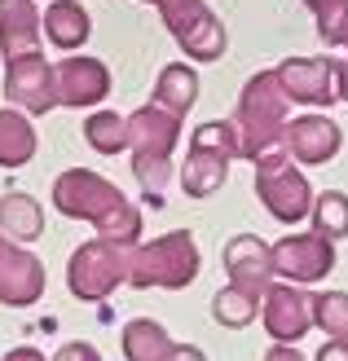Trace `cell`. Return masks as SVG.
Segmentation results:
<instances>
[{
	"label": "cell",
	"instance_id": "obj_6",
	"mask_svg": "<svg viewBox=\"0 0 348 361\" xmlns=\"http://www.w3.org/2000/svg\"><path fill=\"white\" fill-rule=\"evenodd\" d=\"M137 243H115V238H88L76 247V256L66 260V286L71 295L84 304H102L111 300L119 286L128 282V256Z\"/></svg>",
	"mask_w": 348,
	"mask_h": 361
},
{
	"label": "cell",
	"instance_id": "obj_19",
	"mask_svg": "<svg viewBox=\"0 0 348 361\" xmlns=\"http://www.w3.org/2000/svg\"><path fill=\"white\" fill-rule=\"evenodd\" d=\"M35 123L18 106H0V168H23L35 159Z\"/></svg>",
	"mask_w": 348,
	"mask_h": 361
},
{
	"label": "cell",
	"instance_id": "obj_36",
	"mask_svg": "<svg viewBox=\"0 0 348 361\" xmlns=\"http://www.w3.org/2000/svg\"><path fill=\"white\" fill-rule=\"evenodd\" d=\"M145 5H155V0H145Z\"/></svg>",
	"mask_w": 348,
	"mask_h": 361
},
{
	"label": "cell",
	"instance_id": "obj_35",
	"mask_svg": "<svg viewBox=\"0 0 348 361\" xmlns=\"http://www.w3.org/2000/svg\"><path fill=\"white\" fill-rule=\"evenodd\" d=\"M340 49H344V58H348V40H344V44H340Z\"/></svg>",
	"mask_w": 348,
	"mask_h": 361
},
{
	"label": "cell",
	"instance_id": "obj_24",
	"mask_svg": "<svg viewBox=\"0 0 348 361\" xmlns=\"http://www.w3.org/2000/svg\"><path fill=\"white\" fill-rule=\"evenodd\" d=\"M84 141L97 154H124L128 150V115L119 111H93L84 119Z\"/></svg>",
	"mask_w": 348,
	"mask_h": 361
},
{
	"label": "cell",
	"instance_id": "obj_16",
	"mask_svg": "<svg viewBox=\"0 0 348 361\" xmlns=\"http://www.w3.org/2000/svg\"><path fill=\"white\" fill-rule=\"evenodd\" d=\"M225 274L234 286L265 295V286L273 282V247L265 238H256V233H234L225 243Z\"/></svg>",
	"mask_w": 348,
	"mask_h": 361
},
{
	"label": "cell",
	"instance_id": "obj_33",
	"mask_svg": "<svg viewBox=\"0 0 348 361\" xmlns=\"http://www.w3.org/2000/svg\"><path fill=\"white\" fill-rule=\"evenodd\" d=\"M5 361H49V357H44L40 348H27V344H23V348H13V353H5Z\"/></svg>",
	"mask_w": 348,
	"mask_h": 361
},
{
	"label": "cell",
	"instance_id": "obj_11",
	"mask_svg": "<svg viewBox=\"0 0 348 361\" xmlns=\"http://www.w3.org/2000/svg\"><path fill=\"white\" fill-rule=\"evenodd\" d=\"M260 322L273 335V344H300L313 331V295L296 282H269L260 295Z\"/></svg>",
	"mask_w": 348,
	"mask_h": 361
},
{
	"label": "cell",
	"instance_id": "obj_32",
	"mask_svg": "<svg viewBox=\"0 0 348 361\" xmlns=\"http://www.w3.org/2000/svg\"><path fill=\"white\" fill-rule=\"evenodd\" d=\"M335 97L348 102V58H335Z\"/></svg>",
	"mask_w": 348,
	"mask_h": 361
},
{
	"label": "cell",
	"instance_id": "obj_31",
	"mask_svg": "<svg viewBox=\"0 0 348 361\" xmlns=\"http://www.w3.org/2000/svg\"><path fill=\"white\" fill-rule=\"evenodd\" d=\"M163 361H208V357H203V348H194V344H176Z\"/></svg>",
	"mask_w": 348,
	"mask_h": 361
},
{
	"label": "cell",
	"instance_id": "obj_34",
	"mask_svg": "<svg viewBox=\"0 0 348 361\" xmlns=\"http://www.w3.org/2000/svg\"><path fill=\"white\" fill-rule=\"evenodd\" d=\"M304 5H308V9L318 13V9H326V5H331V0H304Z\"/></svg>",
	"mask_w": 348,
	"mask_h": 361
},
{
	"label": "cell",
	"instance_id": "obj_3",
	"mask_svg": "<svg viewBox=\"0 0 348 361\" xmlns=\"http://www.w3.org/2000/svg\"><path fill=\"white\" fill-rule=\"evenodd\" d=\"M181 141V115L163 111L159 102H145L128 115V150H133V176L141 180V190H150L155 198L168 190L172 180V154Z\"/></svg>",
	"mask_w": 348,
	"mask_h": 361
},
{
	"label": "cell",
	"instance_id": "obj_30",
	"mask_svg": "<svg viewBox=\"0 0 348 361\" xmlns=\"http://www.w3.org/2000/svg\"><path fill=\"white\" fill-rule=\"evenodd\" d=\"M265 361H308L296 344H273L269 353H265Z\"/></svg>",
	"mask_w": 348,
	"mask_h": 361
},
{
	"label": "cell",
	"instance_id": "obj_23",
	"mask_svg": "<svg viewBox=\"0 0 348 361\" xmlns=\"http://www.w3.org/2000/svg\"><path fill=\"white\" fill-rule=\"evenodd\" d=\"M212 317L221 322V326H229V331H238V326H251L256 317H260V295L256 291H247V286H221L216 291V300H212Z\"/></svg>",
	"mask_w": 348,
	"mask_h": 361
},
{
	"label": "cell",
	"instance_id": "obj_2",
	"mask_svg": "<svg viewBox=\"0 0 348 361\" xmlns=\"http://www.w3.org/2000/svg\"><path fill=\"white\" fill-rule=\"evenodd\" d=\"M291 119V97L282 93L278 71H256L243 84L234 106V128H238V159H260L265 150L282 146Z\"/></svg>",
	"mask_w": 348,
	"mask_h": 361
},
{
	"label": "cell",
	"instance_id": "obj_10",
	"mask_svg": "<svg viewBox=\"0 0 348 361\" xmlns=\"http://www.w3.org/2000/svg\"><path fill=\"white\" fill-rule=\"evenodd\" d=\"M5 102L27 111L31 119L58 111V84H53V66L44 62V53H23L5 62Z\"/></svg>",
	"mask_w": 348,
	"mask_h": 361
},
{
	"label": "cell",
	"instance_id": "obj_13",
	"mask_svg": "<svg viewBox=\"0 0 348 361\" xmlns=\"http://www.w3.org/2000/svg\"><path fill=\"white\" fill-rule=\"evenodd\" d=\"M53 84H58V106L93 111V106L111 97V66L97 58H84V53H66L53 66Z\"/></svg>",
	"mask_w": 348,
	"mask_h": 361
},
{
	"label": "cell",
	"instance_id": "obj_20",
	"mask_svg": "<svg viewBox=\"0 0 348 361\" xmlns=\"http://www.w3.org/2000/svg\"><path fill=\"white\" fill-rule=\"evenodd\" d=\"M163 111H172L186 119V111H194V102H198V71L190 62H168L159 71V80H155V97Z\"/></svg>",
	"mask_w": 348,
	"mask_h": 361
},
{
	"label": "cell",
	"instance_id": "obj_27",
	"mask_svg": "<svg viewBox=\"0 0 348 361\" xmlns=\"http://www.w3.org/2000/svg\"><path fill=\"white\" fill-rule=\"evenodd\" d=\"M313 18H318L322 44H344V40H348V0H331V5L318 9Z\"/></svg>",
	"mask_w": 348,
	"mask_h": 361
},
{
	"label": "cell",
	"instance_id": "obj_29",
	"mask_svg": "<svg viewBox=\"0 0 348 361\" xmlns=\"http://www.w3.org/2000/svg\"><path fill=\"white\" fill-rule=\"evenodd\" d=\"M313 361H348V344H340V339H326L322 353H313Z\"/></svg>",
	"mask_w": 348,
	"mask_h": 361
},
{
	"label": "cell",
	"instance_id": "obj_8",
	"mask_svg": "<svg viewBox=\"0 0 348 361\" xmlns=\"http://www.w3.org/2000/svg\"><path fill=\"white\" fill-rule=\"evenodd\" d=\"M163 27L172 31L190 62H216L225 58V23L208 9V0H155Z\"/></svg>",
	"mask_w": 348,
	"mask_h": 361
},
{
	"label": "cell",
	"instance_id": "obj_28",
	"mask_svg": "<svg viewBox=\"0 0 348 361\" xmlns=\"http://www.w3.org/2000/svg\"><path fill=\"white\" fill-rule=\"evenodd\" d=\"M49 361H102V353L93 344H84V339H71V344H62Z\"/></svg>",
	"mask_w": 348,
	"mask_h": 361
},
{
	"label": "cell",
	"instance_id": "obj_9",
	"mask_svg": "<svg viewBox=\"0 0 348 361\" xmlns=\"http://www.w3.org/2000/svg\"><path fill=\"white\" fill-rule=\"evenodd\" d=\"M335 269V243L322 238L318 229L308 233H287L273 243V278L278 282H296V286H313L326 282Z\"/></svg>",
	"mask_w": 348,
	"mask_h": 361
},
{
	"label": "cell",
	"instance_id": "obj_25",
	"mask_svg": "<svg viewBox=\"0 0 348 361\" xmlns=\"http://www.w3.org/2000/svg\"><path fill=\"white\" fill-rule=\"evenodd\" d=\"M308 225H313L322 238H331V243L348 238V194H340V190H322V194H313Z\"/></svg>",
	"mask_w": 348,
	"mask_h": 361
},
{
	"label": "cell",
	"instance_id": "obj_21",
	"mask_svg": "<svg viewBox=\"0 0 348 361\" xmlns=\"http://www.w3.org/2000/svg\"><path fill=\"white\" fill-rule=\"evenodd\" d=\"M0 233H9L18 243H35L44 233V207L23 190L0 194Z\"/></svg>",
	"mask_w": 348,
	"mask_h": 361
},
{
	"label": "cell",
	"instance_id": "obj_4",
	"mask_svg": "<svg viewBox=\"0 0 348 361\" xmlns=\"http://www.w3.org/2000/svg\"><path fill=\"white\" fill-rule=\"evenodd\" d=\"M198 243L190 229H172L159 233L150 243H137L133 256H128V286H141V291H181L198 278Z\"/></svg>",
	"mask_w": 348,
	"mask_h": 361
},
{
	"label": "cell",
	"instance_id": "obj_22",
	"mask_svg": "<svg viewBox=\"0 0 348 361\" xmlns=\"http://www.w3.org/2000/svg\"><path fill=\"white\" fill-rule=\"evenodd\" d=\"M119 344H124V357L128 361H163V357L176 348V339L163 331V322H155V317H133L124 326Z\"/></svg>",
	"mask_w": 348,
	"mask_h": 361
},
{
	"label": "cell",
	"instance_id": "obj_18",
	"mask_svg": "<svg viewBox=\"0 0 348 361\" xmlns=\"http://www.w3.org/2000/svg\"><path fill=\"white\" fill-rule=\"evenodd\" d=\"M40 27H44L49 44L76 53V49L88 44V35H93V18H88V9L76 5V0H53V5L44 9V18H40Z\"/></svg>",
	"mask_w": 348,
	"mask_h": 361
},
{
	"label": "cell",
	"instance_id": "obj_5",
	"mask_svg": "<svg viewBox=\"0 0 348 361\" xmlns=\"http://www.w3.org/2000/svg\"><path fill=\"white\" fill-rule=\"evenodd\" d=\"M238 159V128L234 119L198 123L190 137V150L181 159V194L212 198L229 180V164Z\"/></svg>",
	"mask_w": 348,
	"mask_h": 361
},
{
	"label": "cell",
	"instance_id": "obj_14",
	"mask_svg": "<svg viewBox=\"0 0 348 361\" xmlns=\"http://www.w3.org/2000/svg\"><path fill=\"white\" fill-rule=\"evenodd\" d=\"M344 146V133L331 115H296L287 119V133H282V150L296 159L300 168H322L331 164Z\"/></svg>",
	"mask_w": 348,
	"mask_h": 361
},
{
	"label": "cell",
	"instance_id": "obj_12",
	"mask_svg": "<svg viewBox=\"0 0 348 361\" xmlns=\"http://www.w3.org/2000/svg\"><path fill=\"white\" fill-rule=\"evenodd\" d=\"M44 295V264L18 238L0 233V304L5 309H31Z\"/></svg>",
	"mask_w": 348,
	"mask_h": 361
},
{
	"label": "cell",
	"instance_id": "obj_26",
	"mask_svg": "<svg viewBox=\"0 0 348 361\" xmlns=\"http://www.w3.org/2000/svg\"><path fill=\"white\" fill-rule=\"evenodd\" d=\"M313 326L326 339L348 344V291H318L313 295Z\"/></svg>",
	"mask_w": 348,
	"mask_h": 361
},
{
	"label": "cell",
	"instance_id": "obj_7",
	"mask_svg": "<svg viewBox=\"0 0 348 361\" xmlns=\"http://www.w3.org/2000/svg\"><path fill=\"white\" fill-rule=\"evenodd\" d=\"M256 164V194H260L265 212L273 221L282 225H300L308 221V207H313V185H308L304 168L291 159L282 146L265 150L260 159H251Z\"/></svg>",
	"mask_w": 348,
	"mask_h": 361
},
{
	"label": "cell",
	"instance_id": "obj_1",
	"mask_svg": "<svg viewBox=\"0 0 348 361\" xmlns=\"http://www.w3.org/2000/svg\"><path fill=\"white\" fill-rule=\"evenodd\" d=\"M53 207L71 221L97 225L102 238L115 243H141V212L124 198L119 185H111L93 168H66L53 180Z\"/></svg>",
	"mask_w": 348,
	"mask_h": 361
},
{
	"label": "cell",
	"instance_id": "obj_15",
	"mask_svg": "<svg viewBox=\"0 0 348 361\" xmlns=\"http://www.w3.org/2000/svg\"><path fill=\"white\" fill-rule=\"evenodd\" d=\"M278 71V84L291 102L313 106V111H326L335 106V58H287Z\"/></svg>",
	"mask_w": 348,
	"mask_h": 361
},
{
	"label": "cell",
	"instance_id": "obj_17",
	"mask_svg": "<svg viewBox=\"0 0 348 361\" xmlns=\"http://www.w3.org/2000/svg\"><path fill=\"white\" fill-rule=\"evenodd\" d=\"M40 53V9L31 0H0V58Z\"/></svg>",
	"mask_w": 348,
	"mask_h": 361
}]
</instances>
